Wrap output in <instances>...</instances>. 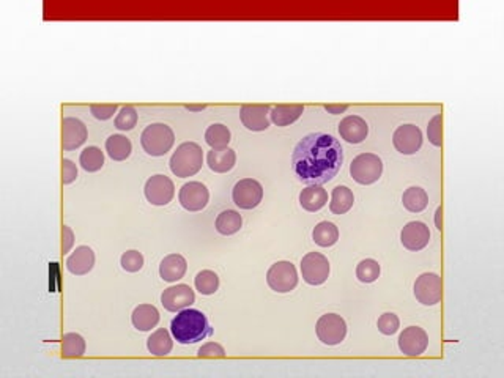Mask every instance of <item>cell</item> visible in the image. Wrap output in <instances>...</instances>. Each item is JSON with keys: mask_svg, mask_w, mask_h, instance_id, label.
Listing matches in <instances>:
<instances>
[{"mask_svg": "<svg viewBox=\"0 0 504 378\" xmlns=\"http://www.w3.org/2000/svg\"><path fill=\"white\" fill-rule=\"evenodd\" d=\"M343 164L341 142L326 133H311L298 142L291 165L298 180L306 185H325L339 174Z\"/></svg>", "mask_w": 504, "mask_h": 378, "instance_id": "6da1fadb", "label": "cell"}, {"mask_svg": "<svg viewBox=\"0 0 504 378\" xmlns=\"http://www.w3.org/2000/svg\"><path fill=\"white\" fill-rule=\"evenodd\" d=\"M170 333L177 342L188 345V343H197L207 339L213 334V328L208 323V318L197 311V309H183L175 315L170 322Z\"/></svg>", "mask_w": 504, "mask_h": 378, "instance_id": "7a4b0ae2", "label": "cell"}, {"mask_svg": "<svg viewBox=\"0 0 504 378\" xmlns=\"http://www.w3.org/2000/svg\"><path fill=\"white\" fill-rule=\"evenodd\" d=\"M204 150L196 142H185L170 158L172 174L186 179V177L196 175L202 169Z\"/></svg>", "mask_w": 504, "mask_h": 378, "instance_id": "3957f363", "label": "cell"}, {"mask_svg": "<svg viewBox=\"0 0 504 378\" xmlns=\"http://www.w3.org/2000/svg\"><path fill=\"white\" fill-rule=\"evenodd\" d=\"M175 142V134L170 126L164 123H153L142 131V148L152 156H164Z\"/></svg>", "mask_w": 504, "mask_h": 378, "instance_id": "277c9868", "label": "cell"}, {"mask_svg": "<svg viewBox=\"0 0 504 378\" xmlns=\"http://www.w3.org/2000/svg\"><path fill=\"white\" fill-rule=\"evenodd\" d=\"M350 174L359 185H372L380 180L383 174L381 159L374 153L359 154L350 164Z\"/></svg>", "mask_w": 504, "mask_h": 378, "instance_id": "5b68a950", "label": "cell"}, {"mask_svg": "<svg viewBox=\"0 0 504 378\" xmlns=\"http://www.w3.org/2000/svg\"><path fill=\"white\" fill-rule=\"evenodd\" d=\"M267 282L278 294H289L298 284V273L291 262L280 260L270 267L267 273Z\"/></svg>", "mask_w": 504, "mask_h": 378, "instance_id": "8992f818", "label": "cell"}, {"mask_svg": "<svg viewBox=\"0 0 504 378\" xmlns=\"http://www.w3.org/2000/svg\"><path fill=\"white\" fill-rule=\"evenodd\" d=\"M315 331L325 345H339L347 336V323L341 315L325 314L318 318Z\"/></svg>", "mask_w": 504, "mask_h": 378, "instance_id": "52a82bcc", "label": "cell"}, {"mask_svg": "<svg viewBox=\"0 0 504 378\" xmlns=\"http://www.w3.org/2000/svg\"><path fill=\"white\" fill-rule=\"evenodd\" d=\"M415 296L424 306H435L443 296V280L437 273H424L415 282Z\"/></svg>", "mask_w": 504, "mask_h": 378, "instance_id": "ba28073f", "label": "cell"}, {"mask_svg": "<svg viewBox=\"0 0 504 378\" xmlns=\"http://www.w3.org/2000/svg\"><path fill=\"white\" fill-rule=\"evenodd\" d=\"M301 274L309 285H322L330 276V262L320 252H309L301 260Z\"/></svg>", "mask_w": 504, "mask_h": 378, "instance_id": "9c48e42d", "label": "cell"}, {"mask_svg": "<svg viewBox=\"0 0 504 378\" xmlns=\"http://www.w3.org/2000/svg\"><path fill=\"white\" fill-rule=\"evenodd\" d=\"M263 197V188L257 180L254 179H244L240 180L237 185L233 186L232 199L237 204V207L242 210H252L262 202Z\"/></svg>", "mask_w": 504, "mask_h": 378, "instance_id": "30bf717a", "label": "cell"}, {"mask_svg": "<svg viewBox=\"0 0 504 378\" xmlns=\"http://www.w3.org/2000/svg\"><path fill=\"white\" fill-rule=\"evenodd\" d=\"M144 192H145L147 200L152 205L163 207V205H168L170 200L174 199L175 186H174V181H172L169 177L158 174L147 180Z\"/></svg>", "mask_w": 504, "mask_h": 378, "instance_id": "8fae6325", "label": "cell"}, {"mask_svg": "<svg viewBox=\"0 0 504 378\" xmlns=\"http://www.w3.org/2000/svg\"><path fill=\"white\" fill-rule=\"evenodd\" d=\"M181 207L188 211H200L207 207L210 192L200 181H189L183 185L179 194Z\"/></svg>", "mask_w": 504, "mask_h": 378, "instance_id": "7c38bea8", "label": "cell"}, {"mask_svg": "<svg viewBox=\"0 0 504 378\" xmlns=\"http://www.w3.org/2000/svg\"><path fill=\"white\" fill-rule=\"evenodd\" d=\"M429 337L427 333L420 326H408L399 336V348L406 357H420L427 350Z\"/></svg>", "mask_w": 504, "mask_h": 378, "instance_id": "4fadbf2b", "label": "cell"}, {"mask_svg": "<svg viewBox=\"0 0 504 378\" xmlns=\"http://www.w3.org/2000/svg\"><path fill=\"white\" fill-rule=\"evenodd\" d=\"M87 141V126L81 120L65 117L62 120V147L65 152L76 150Z\"/></svg>", "mask_w": 504, "mask_h": 378, "instance_id": "5bb4252c", "label": "cell"}, {"mask_svg": "<svg viewBox=\"0 0 504 378\" xmlns=\"http://www.w3.org/2000/svg\"><path fill=\"white\" fill-rule=\"evenodd\" d=\"M393 142L402 154H415L422 145V133L416 125H402L394 131Z\"/></svg>", "mask_w": 504, "mask_h": 378, "instance_id": "9a60e30c", "label": "cell"}, {"mask_svg": "<svg viewBox=\"0 0 504 378\" xmlns=\"http://www.w3.org/2000/svg\"><path fill=\"white\" fill-rule=\"evenodd\" d=\"M196 301V295H194V290L186 284L175 285V287H169L163 291L161 295V303L164 309H168L169 312H180L183 309H186Z\"/></svg>", "mask_w": 504, "mask_h": 378, "instance_id": "2e32d148", "label": "cell"}, {"mask_svg": "<svg viewBox=\"0 0 504 378\" xmlns=\"http://www.w3.org/2000/svg\"><path fill=\"white\" fill-rule=\"evenodd\" d=\"M400 242L408 251H421L431 242V231L420 221H411L400 232Z\"/></svg>", "mask_w": 504, "mask_h": 378, "instance_id": "e0dca14e", "label": "cell"}, {"mask_svg": "<svg viewBox=\"0 0 504 378\" xmlns=\"http://www.w3.org/2000/svg\"><path fill=\"white\" fill-rule=\"evenodd\" d=\"M270 111L268 105H244L240 109V118L251 131H265L270 126Z\"/></svg>", "mask_w": 504, "mask_h": 378, "instance_id": "ac0fdd59", "label": "cell"}, {"mask_svg": "<svg viewBox=\"0 0 504 378\" xmlns=\"http://www.w3.org/2000/svg\"><path fill=\"white\" fill-rule=\"evenodd\" d=\"M339 133L348 144H361L369 134V126L364 118L348 116L339 123Z\"/></svg>", "mask_w": 504, "mask_h": 378, "instance_id": "d6986e66", "label": "cell"}, {"mask_svg": "<svg viewBox=\"0 0 504 378\" xmlns=\"http://www.w3.org/2000/svg\"><path fill=\"white\" fill-rule=\"evenodd\" d=\"M93 265H95V252L91 251L89 246H79L66 260L68 271L71 274H76V276H84V274L90 273Z\"/></svg>", "mask_w": 504, "mask_h": 378, "instance_id": "ffe728a7", "label": "cell"}, {"mask_svg": "<svg viewBox=\"0 0 504 378\" xmlns=\"http://www.w3.org/2000/svg\"><path fill=\"white\" fill-rule=\"evenodd\" d=\"M188 270V263L185 257L180 254H169L164 257L161 265H159V276L165 282H177V280L185 276Z\"/></svg>", "mask_w": 504, "mask_h": 378, "instance_id": "44dd1931", "label": "cell"}, {"mask_svg": "<svg viewBox=\"0 0 504 378\" xmlns=\"http://www.w3.org/2000/svg\"><path fill=\"white\" fill-rule=\"evenodd\" d=\"M326 202H328V192L320 185H309L300 194L301 207L306 211H311V213L322 210Z\"/></svg>", "mask_w": 504, "mask_h": 378, "instance_id": "7402d4cb", "label": "cell"}, {"mask_svg": "<svg viewBox=\"0 0 504 378\" xmlns=\"http://www.w3.org/2000/svg\"><path fill=\"white\" fill-rule=\"evenodd\" d=\"M235 163H237V153L232 148H222V150H211L208 152L207 164L208 168L216 172V174H226L232 170Z\"/></svg>", "mask_w": 504, "mask_h": 378, "instance_id": "603a6c76", "label": "cell"}, {"mask_svg": "<svg viewBox=\"0 0 504 378\" xmlns=\"http://www.w3.org/2000/svg\"><path fill=\"white\" fill-rule=\"evenodd\" d=\"M131 320L136 330L150 331L159 322V312L153 305H141L134 309Z\"/></svg>", "mask_w": 504, "mask_h": 378, "instance_id": "cb8c5ba5", "label": "cell"}, {"mask_svg": "<svg viewBox=\"0 0 504 378\" xmlns=\"http://www.w3.org/2000/svg\"><path fill=\"white\" fill-rule=\"evenodd\" d=\"M303 112H305V106L301 105H279L271 109L270 117L276 126H289L295 123Z\"/></svg>", "mask_w": 504, "mask_h": 378, "instance_id": "d4e9b609", "label": "cell"}, {"mask_svg": "<svg viewBox=\"0 0 504 378\" xmlns=\"http://www.w3.org/2000/svg\"><path fill=\"white\" fill-rule=\"evenodd\" d=\"M106 152L114 161H125L133 152V145L126 136L114 134L106 141Z\"/></svg>", "mask_w": 504, "mask_h": 378, "instance_id": "484cf974", "label": "cell"}, {"mask_svg": "<svg viewBox=\"0 0 504 378\" xmlns=\"http://www.w3.org/2000/svg\"><path fill=\"white\" fill-rule=\"evenodd\" d=\"M172 347H174V342H172L169 331L164 328L154 331L147 341L148 352L154 354V357H165V354H169L172 352Z\"/></svg>", "mask_w": 504, "mask_h": 378, "instance_id": "4316f807", "label": "cell"}, {"mask_svg": "<svg viewBox=\"0 0 504 378\" xmlns=\"http://www.w3.org/2000/svg\"><path fill=\"white\" fill-rule=\"evenodd\" d=\"M243 226V217L238 211L235 210H224L221 211L216 217V231L221 235H233L240 232Z\"/></svg>", "mask_w": 504, "mask_h": 378, "instance_id": "83f0119b", "label": "cell"}, {"mask_svg": "<svg viewBox=\"0 0 504 378\" xmlns=\"http://www.w3.org/2000/svg\"><path fill=\"white\" fill-rule=\"evenodd\" d=\"M353 202H354V196H353L350 188L336 186L333 189V194H331L330 210L333 211L334 215H343L353 207Z\"/></svg>", "mask_w": 504, "mask_h": 378, "instance_id": "f1b7e54d", "label": "cell"}, {"mask_svg": "<svg viewBox=\"0 0 504 378\" xmlns=\"http://www.w3.org/2000/svg\"><path fill=\"white\" fill-rule=\"evenodd\" d=\"M312 238L314 242L318 246H322V248H330V246L336 244L337 240H339V228H337L333 222L328 221L318 222V224L314 227Z\"/></svg>", "mask_w": 504, "mask_h": 378, "instance_id": "f546056e", "label": "cell"}, {"mask_svg": "<svg viewBox=\"0 0 504 378\" xmlns=\"http://www.w3.org/2000/svg\"><path fill=\"white\" fill-rule=\"evenodd\" d=\"M205 141L211 147V150H222L231 144V129L222 123H215L208 126L205 131Z\"/></svg>", "mask_w": 504, "mask_h": 378, "instance_id": "4dcf8cb0", "label": "cell"}, {"mask_svg": "<svg viewBox=\"0 0 504 378\" xmlns=\"http://www.w3.org/2000/svg\"><path fill=\"white\" fill-rule=\"evenodd\" d=\"M402 202H404V207L408 211H411V213H421V211L426 210V207H427L429 197H427V192L424 191L422 188L413 186V188H408L404 192Z\"/></svg>", "mask_w": 504, "mask_h": 378, "instance_id": "1f68e13d", "label": "cell"}, {"mask_svg": "<svg viewBox=\"0 0 504 378\" xmlns=\"http://www.w3.org/2000/svg\"><path fill=\"white\" fill-rule=\"evenodd\" d=\"M85 353V341L81 334L66 333L62 342V357L63 358H79Z\"/></svg>", "mask_w": 504, "mask_h": 378, "instance_id": "d6a6232c", "label": "cell"}, {"mask_svg": "<svg viewBox=\"0 0 504 378\" xmlns=\"http://www.w3.org/2000/svg\"><path fill=\"white\" fill-rule=\"evenodd\" d=\"M82 169L87 172H98L105 165V154L98 147H87L79 158Z\"/></svg>", "mask_w": 504, "mask_h": 378, "instance_id": "836d02e7", "label": "cell"}, {"mask_svg": "<svg viewBox=\"0 0 504 378\" xmlns=\"http://www.w3.org/2000/svg\"><path fill=\"white\" fill-rule=\"evenodd\" d=\"M194 282H196V289L202 295H215L217 289H219V278L211 270H204L197 273Z\"/></svg>", "mask_w": 504, "mask_h": 378, "instance_id": "e575fe53", "label": "cell"}, {"mask_svg": "<svg viewBox=\"0 0 504 378\" xmlns=\"http://www.w3.org/2000/svg\"><path fill=\"white\" fill-rule=\"evenodd\" d=\"M380 276V265L374 259H366L358 263L357 267V278L364 284L375 282V280Z\"/></svg>", "mask_w": 504, "mask_h": 378, "instance_id": "d590c367", "label": "cell"}, {"mask_svg": "<svg viewBox=\"0 0 504 378\" xmlns=\"http://www.w3.org/2000/svg\"><path fill=\"white\" fill-rule=\"evenodd\" d=\"M137 123V111L133 106H123L116 117V128L122 131L133 129Z\"/></svg>", "mask_w": 504, "mask_h": 378, "instance_id": "8d00e7d4", "label": "cell"}, {"mask_svg": "<svg viewBox=\"0 0 504 378\" xmlns=\"http://www.w3.org/2000/svg\"><path fill=\"white\" fill-rule=\"evenodd\" d=\"M120 265L125 271L128 273H137L144 267V255L139 251H126L120 259Z\"/></svg>", "mask_w": 504, "mask_h": 378, "instance_id": "74e56055", "label": "cell"}, {"mask_svg": "<svg viewBox=\"0 0 504 378\" xmlns=\"http://www.w3.org/2000/svg\"><path fill=\"white\" fill-rule=\"evenodd\" d=\"M377 326H378V330H380L381 334H385V336L396 334L397 330H399V326H400L399 317H397L396 314H393V312L383 314L381 317L378 318Z\"/></svg>", "mask_w": 504, "mask_h": 378, "instance_id": "f35d334b", "label": "cell"}, {"mask_svg": "<svg viewBox=\"0 0 504 378\" xmlns=\"http://www.w3.org/2000/svg\"><path fill=\"white\" fill-rule=\"evenodd\" d=\"M441 123H443V117L441 114H437L431 122H429L427 126V136L431 144L435 147H441L443 145V137H441Z\"/></svg>", "mask_w": 504, "mask_h": 378, "instance_id": "ab89813d", "label": "cell"}, {"mask_svg": "<svg viewBox=\"0 0 504 378\" xmlns=\"http://www.w3.org/2000/svg\"><path fill=\"white\" fill-rule=\"evenodd\" d=\"M199 358H224L226 350L224 347L219 345L216 342H208L199 348Z\"/></svg>", "mask_w": 504, "mask_h": 378, "instance_id": "60d3db41", "label": "cell"}, {"mask_svg": "<svg viewBox=\"0 0 504 378\" xmlns=\"http://www.w3.org/2000/svg\"><path fill=\"white\" fill-rule=\"evenodd\" d=\"M90 112L95 118L107 120L117 112V105H91Z\"/></svg>", "mask_w": 504, "mask_h": 378, "instance_id": "b9f144b4", "label": "cell"}, {"mask_svg": "<svg viewBox=\"0 0 504 378\" xmlns=\"http://www.w3.org/2000/svg\"><path fill=\"white\" fill-rule=\"evenodd\" d=\"M78 179V168L76 164L70 159H63L62 161V181L63 185H71V183Z\"/></svg>", "mask_w": 504, "mask_h": 378, "instance_id": "7bdbcfd3", "label": "cell"}, {"mask_svg": "<svg viewBox=\"0 0 504 378\" xmlns=\"http://www.w3.org/2000/svg\"><path fill=\"white\" fill-rule=\"evenodd\" d=\"M62 233H63L62 249H63V254H66V252H70V249L73 248V244H74V233L68 226L62 227Z\"/></svg>", "mask_w": 504, "mask_h": 378, "instance_id": "ee69618b", "label": "cell"}, {"mask_svg": "<svg viewBox=\"0 0 504 378\" xmlns=\"http://www.w3.org/2000/svg\"><path fill=\"white\" fill-rule=\"evenodd\" d=\"M326 111H328L330 114H333V116H337V114H342L345 112L348 106L347 105H326L325 106Z\"/></svg>", "mask_w": 504, "mask_h": 378, "instance_id": "f6af8a7d", "label": "cell"}, {"mask_svg": "<svg viewBox=\"0 0 504 378\" xmlns=\"http://www.w3.org/2000/svg\"><path fill=\"white\" fill-rule=\"evenodd\" d=\"M441 213H443V210H441V207H438L437 208V213H435V224H437L438 231H441V228H443V226H441Z\"/></svg>", "mask_w": 504, "mask_h": 378, "instance_id": "bcb514c9", "label": "cell"}, {"mask_svg": "<svg viewBox=\"0 0 504 378\" xmlns=\"http://www.w3.org/2000/svg\"><path fill=\"white\" fill-rule=\"evenodd\" d=\"M186 109H188V111H194V112H197V111H204V109L205 107H207V106H205V105H202V106H196V105H188V106H185Z\"/></svg>", "mask_w": 504, "mask_h": 378, "instance_id": "7dc6e473", "label": "cell"}]
</instances>
